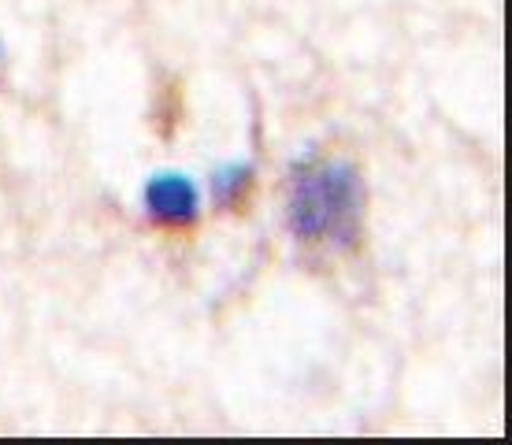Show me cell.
Here are the masks:
<instances>
[{
  "label": "cell",
  "instance_id": "6da1fadb",
  "mask_svg": "<svg viewBox=\"0 0 512 445\" xmlns=\"http://www.w3.org/2000/svg\"><path fill=\"white\" fill-rule=\"evenodd\" d=\"M286 223L301 245L353 249L364 227V182L346 160H305L294 167Z\"/></svg>",
  "mask_w": 512,
  "mask_h": 445
},
{
  "label": "cell",
  "instance_id": "7a4b0ae2",
  "mask_svg": "<svg viewBox=\"0 0 512 445\" xmlns=\"http://www.w3.org/2000/svg\"><path fill=\"white\" fill-rule=\"evenodd\" d=\"M145 216L160 227H190L201 212V197L186 175H153L141 190Z\"/></svg>",
  "mask_w": 512,
  "mask_h": 445
},
{
  "label": "cell",
  "instance_id": "3957f363",
  "mask_svg": "<svg viewBox=\"0 0 512 445\" xmlns=\"http://www.w3.org/2000/svg\"><path fill=\"white\" fill-rule=\"evenodd\" d=\"M253 186V167L249 164H231V167H219L216 178H212V190H216V201L223 208H238L242 197Z\"/></svg>",
  "mask_w": 512,
  "mask_h": 445
}]
</instances>
